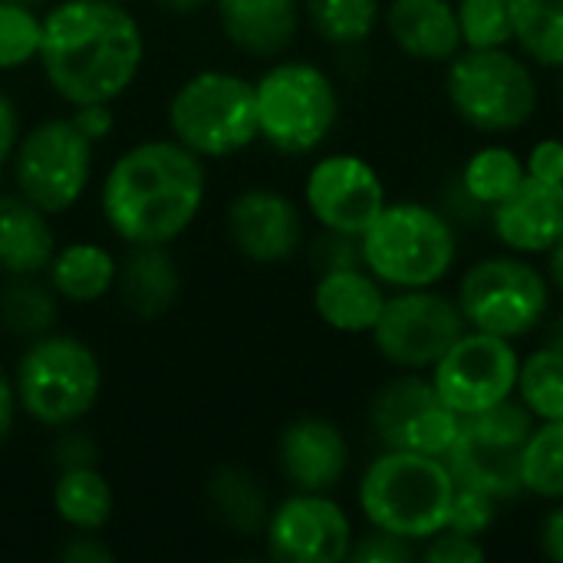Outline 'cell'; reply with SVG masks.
Instances as JSON below:
<instances>
[{"label": "cell", "mask_w": 563, "mask_h": 563, "mask_svg": "<svg viewBox=\"0 0 563 563\" xmlns=\"http://www.w3.org/2000/svg\"><path fill=\"white\" fill-rule=\"evenodd\" d=\"M267 558L277 563H343L356 541L350 511L327 492H290L264 525Z\"/></svg>", "instance_id": "obj_15"}, {"label": "cell", "mask_w": 563, "mask_h": 563, "mask_svg": "<svg viewBox=\"0 0 563 563\" xmlns=\"http://www.w3.org/2000/svg\"><path fill=\"white\" fill-rule=\"evenodd\" d=\"M485 558H488L485 541L455 528H442L419 544V561L426 563H482Z\"/></svg>", "instance_id": "obj_37"}, {"label": "cell", "mask_w": 563, "mask_h": 563, "mask_svg": "<svg viewBox=\"0 0 563 563\" xmlns=\"http://www.w3.org/2000/svg\"><path fill=\"white\" fill-rule=\"evenodd\" d=\"M310 264L320 271H336V267H363V244L356 234H343V231H323L310 241L307 247Z\"/></svg>", "instance_id": "obj_39"}, {"label": "cell", "mask_w": 563, "mask_h": 563, "mask_svg": "<svg viewBox=\"0 0 563 563\" xmlns=\"http://www.w3.org/2000/svg\"><path fill=\"white\" fill-rule=\"evenodd\" d=\"M518 366H521L518 343L468 327L445 350V356L429 369V376L439 396L462 419L511 399L518 389Z\"/></svg>", "instance_id": "obj_14"}, {"label": "cell", "mask_w": 563, "mask_h": 563, "mask_svg": "<svg viewBox=\"0 0 563 563\" xmlns=\"http://www.w3.org/2000/svg\"><path fill=\"white\" fill-rule=\"evenodd\" d=\"M53 511L69 531H102L112 521L115 495L96 465L63 468L53 482Z\"/></svg>", "instance_id": "obj_27"}, {"label": "cell", "mask_w": 563, "mask_h": 563, "mask_svg": "<svg viewBox=\"0 0 563 563\" xmlns=\"http://www.w3.org/2000/svg\"><path fill=\"white\" fill-rule=\"evenodd\" d=\"M96 142L76 125L73 115H49L23 129L10 175L13 188L43 208L49 218L76 208L92 181Z\"/></svg>", "instance_id": "obj_10"}, {"label": "cell", "mask_w": 563, "mask_h": 563, "mask_svg": "<svg viewBox=\"0 0 563 563\" xmlns=\"http://www.w3.org/2000/svg\"><path fill=\"white\" fill-rule=\"evenodd\" d=\"M445 99L462 125L505 139L528 129L541 109L538 66L515 46L459 49L445 63Z\"/></svg>", "instance_id": "obj_5"}, {"label": "cell", "mask_w": 563, "mask_h": 563, "mask_svg": "<svg viewBox=\"0 0 563 563\" xmlns=\"http://www.w3.org/2000/svg\"><path fill=\"white\" fill-rule=\"evenodd\" d=\"M538 419L511 396L485 412L462 416L459 432L442 455L455 485L485 492L492 498H521V452Z\"/></svg>", "instance_id": "obj_11"}, {"label": "cell", "mask_w": 563, "mask_h": 563, "mask_svg": "<svg viewBox=\"0 0 563 563\" xmlns=\"http://www.w3.org/2000/svg\"><path fill=\"white\" fill-rule=\"evenodd\" d=\"M369 432L379 449L419 452V455H445L455 432L459 412L439 396L429 373L396 369L369 399L366 409Z\"/></svg>", "instance_id": "obj_13"}, {"label": "cell", "mask_w": 563, "mask_h": 563, "mask_svg": "<svg viewBox=\"0 0 563 563\" xmlns=\"http://www.w3.org/2000/svg\"><path fill=\"white\" fill-rule=\"evenodd\" d=\"M205 498L218 525H224L241 538H261L274 508L261 478L241 465H218L208 475Z\"/></svg>", "instance_id": "obj_26"}, {"label": "cell", "mask_w": 563, "mask_h": 563, "mask_svg": "<svg viewBox=\"0 0 563 563\" xmlns=\"http://www.w3.org/2000/svg\"><path fill=\"white\" fill-rule=\"evenodd\" d=\"M13 3H23V7H30V10H46L53 0H13Z\"/></svg>", "instance_id": "obj_51"}, {"label": "cell", "mask_w": 563, "mask_h": 563, "mask_svg": "<svg viewBox=\"0 0 563 563\" xmlns=\"http://www.w3.org/2000/svg\"><path fill=\"white\" fill-rule=\"evenodd\" d=\"M59 320V297L49 280L40 274L30 277H7L0 287V323L13 340H40L56 330Z\"/></svg>", "instance_id": "obj_28"}, {"label": "cell", "mask_w": 563, "mask_h": 563, "mask_svg": "<svg viewBox=\"0 0 563 563\" xmlns=\"http://www.w3.org/2000/svg\"><path fill=\"white\" fill-rule=\"evenodd\" d=\"M538 551L548 561L563 563V501H551L538 525Z\"/></svg>", "instance_id": "obj_44"}, {"label": "cell", "mask_w": 563, "mask_h": 563, "mask_svg": "<svg viewBox=\"0 0 563 563\" xmlns=\"http://www.w3.org/2000/svg\"><path fill=\"white\" fill-rule=\"evenodd\" d=\"M544 264V277H548V284H551V290L563 297V234L544 251V257H541Z\"/></svg>", "instance_id": "obj_48"}, {"label": "cell", "mask_w": 563, "mask_h": 563, "mask_svg": "<svg viewBox=\"0 0 563 563\" xmlns=\"http://www.w3.org/2000/svg\"><path fill=\"white\" fill-rule=\"evenodd\" d=\"M525 168L534 178L563 181V135H544L525 152Z\"/></svg>", "instance_id": "obj_42"}, {"label": "cell", "mask_w": 563, "mask_h": 563, "mask_svg": "<svg viewBox=\"0 0 563 563\" xmlns=\"http://www.w3.org/2000/svg\"><path fill=\"white\" fill-rule=\"evenodd\" d=\"M488 228L505 251L544 257L563 234V181L528 175L505 201L488 211Z\"/></svg>", "instance_id": "obj_19"}, {"label": "cell", "mask_w": 563, "mask_h": 563, "mask_svg": "<svg viewBox=\"0 0 563 563\" xmlns=\"http://www.w3.org/2000/svg\"><path fill=\"white\" fill-rule=\"evenodd\" d=\"M350 462V439L327 416H297L277 435V468L294 492L333 495L343 485Z\"/></svg>", "instance_id": "obj_18"}, {"label": "cell", "mask_w": 563, "mask_h": 563, "mask_svg": "<svg viewBox=\"0 0 563 563\" xmlns=\"http://www.w3.org/2000/svg\"><path fill=\"white\" fill-rule=\"evenodd\" d=\"M168 135L198 158H231L261 142L254 79L231 69H198L168 99Z\"/></svg>", "instance_id": "obj_9"}, {"label": "cell", "mask_w": 563, "mask_h": 563, "mask_svg": "<svg viewBox=\"0 0 563 563\" xmlns=\"http://www.w3.org/2000/svg\"><path fill=\"white\" fill-rule=\"evenodd\" d=\"M36 63L66 106H112L145 63V33L129 3L59 0L43 13Z\"/></svg>", "instance_id": "obj_1"}, {"label": "cell", "mask_w": 563, "mask_h": 563, "mask_svg": "<svg viewBox=\"0 0 563 563\" xmlns=\"http://www.w3.org/2000/svg\"><path fill=\"white\" fill-rule=\"evenodd\" d=\"M515 399L538 419L554 422L563 419V353L541 343L531 353H521L518 389Z\"/></svg>", "instance_id": "obj_32"}, {"label": "cell", "mask_w": 563, "mask_h": 563, "mask_svg": "<svg viewBox=\"0 0 563 563\" xmlns=\"http://www.w3.org/2000/svg\"><path fill=\"white\" fill-rule=\"evenodd\" d=\"M360 244L363 267L386 290H419L442 287L455 274L462 231L435 201L389 198L376 221L360 234Z\"/></svg>", "instance_id": "obj_3"}, {"label": "cell", "mask_w": 563, "mask_h": 563, "mask_svg": "<svg viewBox=\"0 0 563 563\" xmlns=\"http://www.w3.org/2000/svg\"><path fill=\"white\" fill-rule=\"evenodd\" d=\"M389 191L379 168L356 152L320 155L303 178V211L323 231L363 234L386 208Z\"/></svg>", "instance_id": "obj_16"}, {"label": "cell", "mask_w": 563, "mask_h": 563, "mask_svg": "<svg viewBox=\"0 0 563 563\" xmlns=\"http://www.w3.org/2000/svg\"><path fill=\"white\" fill-rule=\"evenodd\" d=\"M462 43L468 49L515 46V10L518 0H455Z\"/></svg>", "instance_id": "obj_34"}, {"label": "cell", "mask_w": 563, "mask_h": 563, "mask_svg": "<svg viewBox=\"0 0 563 563\" xmlns=\"http://www.w3.org/2000/svg\"><path fill=\"white\" fill-rule=\"evenodd\" d=\"M498 518H501V501L498 498H492L485 492H475V488H465V485H455L445 528L485 538L498 525Z\"/></svg>", "instance_id": "obj_36"}, {"label": "cell", "mask_w": 563, "mask_h": 563, "mask_svg": "<svg viewBox=\"0 0 563 563\" xmlns=\"http://www.w3.org/2000/svg\"><path fill=\"white\" fill-rule=\"evenodd\" d=\"M558 96H561L563 102V69H558Z\"/></svg>", "instance_id": "obj_52"}, {"label": "cell", "mask_w": 563, "mask_h": 563, "mask_svg": "<svg viewBox=\"0 0 563 563\" xmlns=\"http://www.w3.org/2000/svg\"><path fill=\"white\" fill-rule=\"evenodd\" d=\"M112 3H132V0H112Z\"/></svg>", "instance_id": "obj_53"}, {"label": "cell", "mask_w": 563, "mask_h": 563, "mask_svg": "<svg viewBox=\"0 0 563 563\" xmlns=\"http://www.w3.org/2000/svg\"><path fill=\"white\" fill-rule=\"evenodd\" d=\"M43 36V13L13 0H0V73L36 63Z\"/></svg>", "instance_id": "obj_35"}, {"label": "cell", "mask_w": 563, "mask_h": 563, "mask_svg": "<svg viewBox=\"0 0 563 563\" xmlns=\"http://www.w3.org/2000/svg\"><path fill=\"white\" fill-rule=\"evenodd\" d=\"M231 247L254 264H284L307 244L303 208L280 188H244L224 211Z\"/></svg>", "instance_id": "obj_17"}, {"label": "cell", "mask_w": 563, "mask_h": 563, "mask_svg": "<svg viewBox=\"0 0 563 563\" xmlns=\"http://www.w3.org/2000/svg\"><path fill=\"white\" fill-rule=\"evenodd\" d=\"M49 459L56 462V468H82V465H96L99 462V449L96 439L89 432H82L79 426H66L56 429L53 445H49Z\"/></svg>", "instance_id": "obj_41"}, {"label": "cell", "mask_w": 563, "mask_h": 563, "mask_svg": "<svg viewBox=\"0 0 563 563\" xmlns=\"http://www.w3.org/2000/svg\"><path fill=\"white\" fill-rule=\"evenodd\" d=\"M224 40L254 59L284 56L303 23V0H214Z\"/></svg>", "instance_id": "obj_20"}, {"label": "cell", "mask_w": 563, "mask_h": 563, "mask_svg": "<svg viewBox=\"0 0 563 563\" xmlns=\"http://www.w3.org/2000/svg\"><path fill=\"white\" fill-rule=\"evenodd\" d=\"M455 303L465 327L518 343L544 327L554 290L534 257L501 247L462 271Z\"/></svg>", "instance_id": "obj_8"}, {"label": "cell", "mask_w": 563, "mask_h": 563, "mask_svg": "<svg viewBox=\"0 0 563 563\" xmlns=\"http://www.w3.org/2000/svg\"><path fill=\"white\" fill-rule=\"evenodd\" d=\"M257 132L280 155L323 148L340 122V89L313 59L277 56L257 79Z\"/></svg>", "instance_id": "obj_7"}, {"label": "cell", "mask_w": 563, "mask_h": 563, "mask_svg": "<svg viewBox=\"0 0 563 563\" xmlns=\"http://www.w3.org/2000/svg\"><path fill=\"white\" fill-rule=\"evenodd\" d=\"M205 195V158L165 135L129 145L109 165L99 188V208L122 244L168 247L198 221Z\"/></svg>", "instance_id": "obj_2"}, {"label": "cell", "mask_w": 563, "mask_h": 563, "mask_svg": "<svg viewBox=\"0 0 563 563\" xmlns=\"http://www.w3.org/2000/svg\"><path fill=\"white\" fill-rule=\"evenodd\" d=\"M350 561L353 563H412L419 561V544L379 531V528H366L363 534H356L353 548H350Z\"/></svg>", "instance_id": "obj_38"}, {"label": "cell", "mask_w": 563, "mask_h": 563, "mask_svg": "<svg viewBox=\"0 0 563 563\" xmlns=\"http://www.w3.org/2000/svg\"><path fill=\"white\" fill-rule=\"evenodd\" d=\"M16 416H20V402H16L13 373H7L3 363H0V445L10 442V435L16 429Z\"/></svg>", "instance_id": "obj_46"}, {"label": "cell", "mask_w": 563, "mask_h": 563, "mask_svg": "<svg viewBox=\"0 0 563 563\" xmlns=\"http://www.w3.org/2000/svg\"><path fill=\"white\" fill-rule=\"evenodd\" d=\"M119 303L139 320L165 317L181 297V267L162 244H139L119 261L115 290Z\"/></svg>", "instance_id": "obj_23"}, {"label": "cell", "mask_w": 563, "mask_h": 563, "mask_svg": "<svg viewBox=\"0 0 563 563\" xmlns=\"http://www.w3.org/2000/svg\"><path fill=\"white\" fill-rule=\"evenodd\" d=\"M56 247L59 244L49 214L23 198L16 188L0 191V274L43 277Z\"/></svg>", "instance_id": "obj_24"}, {"label": "cell", "mask_w": 563, "mask_h": 563, "mask_svg": "<svg viewBox=\"0 0 563 563\" xmlns=\"http://www.w3.org/2000/svg\"><path fill=\"white\" fill-rule=\"evenodd\" d=\"M63 563H112L115 551L99 538V531H73L56 551Z\"/></svg>", "instance_id": "obj_43"}, {"label": "cell", "mask_w": 563, "mask_h": 563, "mask_svg": "<svg viewBox=\"0 0 563 563\" xmlns=\"http://www.w3.org/2000/svg\"><path fill=\"white\" fill-rule=\"evenodd\" d=\"M389 290L366 267L320 271L313 280V313L323 327L343 336H369Z\"/></svg>", "instance_id": "obj_22"}, {"label": "cell", "mask_w": 563, "mask_h": 563, "mask_svg": "<svg viewBox=\"0 0 563 563\" xmlns=\"http://www.w3.org/2000/svg\"><path fill=\"white\" fill-rule=\"evenodd\" d=\"M23 135V119H20V109L16 102L10 99V92L0 89V168L10 165L13 158V148Z\"/></svg>", "instance_id": "obj_45"}, {"label": "cell", "mask_w": 563, "mask_h": 563, "mask_svg": "<svg viewBox=\"0 0 563 563\" xmlns=\"http://www.w3.org/2000/svg\"><path fill=\"white\" fill-rule=\"evenodd\" d=\"M20 412L56 432L79 426L102 396L99 353L73 333H46L30 340L13 369Z\"/></svg>", "instance_id": "obj_6"}, {"label": "cell", "mask_w": 563, "mask_h": 563, "mask_svg": "<svg viewBox=\"0 0 563 563\" xmlns=\"http://www.w3.org/2000/svg\"><path fill=\"white\" fill-rule=\"evenodd\" d=\"M115 274H119V257L106 244L73 241L56 247L43 277L49 280V287L63 303L89 307L115 290Z\"/></svg>", "instance_id": "obj_25"}, {"label": "cell", "mask_w": 563, "mask_h": 563, "mask_svg": "<svg viewBox=\"0 0 563 563\" xmlns=\"http://www.w3.org/2000/svg\"><path fill=\"white\" fill-rule=\"evenodd\" d=\"M541 343H548V346H554V350H561L563 353V310L558 313H548V320H544V327H541Z\"/></svg>", "instance_id": "obj_50"}, {"label": "cell", "mask_w": 563, "mask_h": 563, "mask_svg": "<svg viewBox=\"0 0 563 563\" xmlns=\"http://www.w3.org/2000/svg\"><path fill=\"white\" fill-rule=\"evenodd\" d=\"M73 119L92 142L112 132V106H73Z\"/></svg>", "instance_id": "obj_47"}, {"label": "cell", "mask_w": 563, "mask_h": 563, "mask_svg": "<svg viewBox=\"0 0 563 563\" xmlns=\"http://www.w3.org/2000/svg\"><path fill=\"white\" fill-rule=\"evenodd\" d=\"M465 330L455 297L439 287H419L389 290L369 340L379 360L393 369L429 373Z\"/></svg>", "instance_id": "obj_12"}, {"label": "cell", "mask_w": 563, "mask_h": 563, "mask_svg": "<svg viewBox=\"0 0 563 563\" xmlns=\"http://www.w3.org/2000/svg\"><path fill=\"white\" fill-rule=\"evenodd\" d=\"M455 478L439 455L379 449L356 482V508L366 528L422 544L449 521Z\"/></svg>", "instance_id": "obj_4"}, {"label": "cell", "mask_w": 563, "mask_h": 563, "mask_svg": "<svg viewBox=\"0 0 563 563\" xmlns=\"http://www.w3.org/2000/svg\"><path fill=\"white\" fill-rule=\"evenodd\" d=\"M521 492L538 501H563V419L538 422L521 452Z\"/></svg>", "instance_id": "obj_33"}, {"label": "cell", "mask_w": 563, "mask_h": 563, "mask_svg": "<svg viewBox=\"0 0 563 563\" xmlns=\"http://www.w3.org/2000/svg\"><path fill=\"white\" fill-rule=\"evenodd\" d=\"M383 26L393 46L416 63L445 66L465 49L455 0H389L383 7Z\"/></svg>", "instance_id": "obj_21"}, {"label": "cell", "mask_w": 563, "mask_h": 563, "mask_svg": "<svg viewBox=\"0 0 563 563\" xmlns=\"http://www.w3.org/2000/svg\"><path fill=\"white\" fill-rule=\"evenodd\" d=\"M383 0H303V16L323 43L360 49L383 26Z\"/></svg>", "instance_id": "obj_29"}, {"label": "cell", "mask_w": 563, "mask_h": 563, "mask_svg": "<svg viewBox=\"0 0 563 563\" xmlns=\"http://www.w3.org/2000/svg\"><path fill=\"white\" fill-rule=\"evenodd\" d=\"M435 205L442 208V214H445L459 231H472V228H478V224H488V208H485L478 198H472V191L462 185L459 172L439 188Z\"/></svg>", "instance_id": "obj_40"}, {"label": "cell", "mask_w": 563, "mask_h": 563, "mask_svg": "<svg viewBox=\"0 0 563 563\" xmlns=\"http://www.w3.org/2000/svg\"><path fill=\"white\" fill-rule=\"evenodd\" d=\"M515 49L528 56L538 73L563 69V0H518Z\"/></svg>", "instance_id": "obj_31"}, {"label": "cell", "mask_w": 563, "mask_h": 563, "mask_svg": "<svg viewBox=\"0 0 563 563\" xmlns=\"http://www.w3.org/2000/svg\"><path fill=\"white\" fill-rule=\"evenodd\" d=\"M168 16H198L201 10L214 7V0H152Z\"/></svg>", "instance_id": "obj_49"}, {"label": "cell", "mask_w": 563, "mask_h": 563, "mask_svg": "<svg viewBox=\"0 0 563 563\" xmlns=\"http://www.w3.org/2000/svg\"><path fill=\"white\" fill-rule=\"evenodd\" d=\"M459 178L472 191V198H478L492 211L528 178V168H525V155L515 145L485 142L462 162Z\"/></svg>", "instance_id": "obj_30"}]
</instances>
